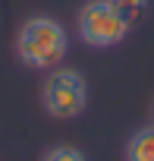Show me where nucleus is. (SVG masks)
Wrapping results in <instances>:
<instances>
[{"mask_svg":"<svg viewBox=\"0 0 154 161\" xmlns=\"http://www.w3.org/2000/svg\"><path fill=\"white\" fill-rule=\"evenodd\" d=\"M69 54V32L54 16H28L16 32V57L28 69L50 73Z\"/></svg>","mask_w":154,"mask_h":161,"instance_id":"1","label":"nucleus"},{"mask_svg":"<svg viewBox=\"0 0 154 161\" xmlns=\"http://www.w3.org/2000/svg\"><path fill=\"white\" fill-rule=\"evenodd\" d=\"M110 3L116 7V13H120L129 25H138V22L148 16V10H151V0H110Z\"/></svg>","mask_w":154,"mask_h":161,"instance_id":"5","label":"nucleus"},{"mask_svg":"<svg viewBox=\"0 0 154 161\" xmlns=\"http://www.w3.org/2000/svg\"><path fill=\"white\" fill-rule=\"evenodd\" d=\"M126 161H154V126H141L126 139Z\"/></svg>","mask_w":154,"mask_h":161,"instance_id":"4","label":"nucleus"},{"mask_svg":"<svg viewBox=\"0 0 154 161\" xmlns=\"http://www.w3.org/2000/svg\"><path fill=\"white\" fill-rule=\"evenodd\" d=\"M41 161H88V158H85L82 148H75V145H57V148H50Z\"/></svg>","mask_w":154,"mask_h":161,"instance_id":"6","label":"nucleus"},{"mask_svg":"<svg viewBox=\"0 0 154 161\" xmlns=\"http://www.w3.org/2000/svg\"><path fill=\"white\" fill-rule=\"evenodd\" d=\"M151 117H154V104H151Z\"/></svg>","mask_w":154,"mask_h":161,"instance_id":"7","label":"nucleus"},{"mask_svg":"<svg viewBox=\"0 0 154 161\" xmlns=\"http://www.w3.org/2000/svg\"><path fill=\"white\" fill-rule=\"evenodd\" d=\"M41 108L54 120H75L88 108V79L75 66H57L41 86Z\"/></svg>","mask_w":154,"mask_h":161,"instance_id":"2","label":"nucleus"},{"mask_svg":"<svg viewBox=\"0 0 154 161\" xmlns=\"http://www.w3.org/2000/svg\"><path fill=\"white\" fill-rule=\"evenodd\" d=\"M75 32H79V41L98 51L116 47L126 41V35L132 32V25L116 13V7L110 0H88V3L79 7L75 13Z\"/></svg>","mask_w":154,"mask_h":161,"instance_id":"3","label":"nucleus"}]
</instances>
